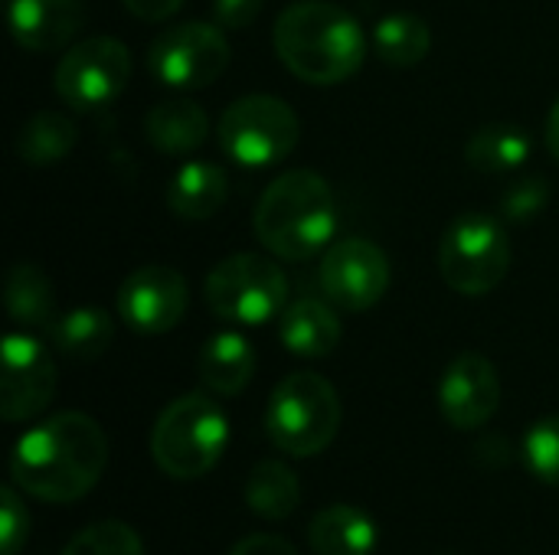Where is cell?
Wrapping results in <instances>:
<instances>
[{"instance_id": "obj_1", "label": "cell", "mask_w": 559, "mask_h": 555, "mask_svg": "<svg viewBox=\"0 0 559 555\" xmlns=\"http://www.w3.org/2000/svg\"><path fill=\"white\" fill-rule=\"evenodd\" d=\"M108 464V438L85 412H59L33 425L10 455V478L43 504L82 500Z\"/></svg>"}, {"instance_id": "obj_2", "label": "cell", "mask_w": 559, "mask_h": 555, "mask_svg": "<svg viewBox=\"0 0 559 555\" xmlns=\"http://www.w3.org/2000/svg\"><path fill=\"white\" fill-rule=\"evenodd\" d=\"M272 39L282 65L311 85H341L357 75L367 59L360 23L331 0H298L285 7Z\"/></svg>"}, {"instance_id": "obj_3", "label": "cell", "mask_w": 559, "mask_h": 555, "mask_svg": "<svg viewBox=\"0 0 559 555\" xmlns=\"http://www.w3.org/2000/svg\"><path fill=\"white\" fill-rule=\"evenodd\" d=\"M255 239L278 258L305 262L337 232V200L331 183L314 170L275 177L255 203Z\"/></svg>"}, {"instance_id": "obj_4", "label": "cell", "mask_w": 559, "mask_h": 555, "mask_svg": "<svg viewBox=\"0 0 559 555\" xmlns=\"http://www.w3.org/2000/svg\"><path fill=\"white\" fill-rule=\"evenodd\" d=\"M229 442L226 412L203 393L174 399L154 422L151 458L154 464L177 481H197L210 474Z\"/></svg>"}, {"instance_id": "obj_5", "label": "cell", "mask_w": 559, "mask_h": 555, "mask_svg": "<svg viewBox=\"0 0 559 555\" xmlns=\"http://www.w3.org/2000/svg\"><path fill=\"white\" fill-rule=\"evenodd\" d=\"M341 396L324 376L292 373L269 396L265 435L278 451L311 458L334 442L341 432Z\"/></svg>"}, {"instance_id": "obj_6", "label": "cell", "mask_w": 559, "mask_h": 555, "mask_svg": "<svg viewBox=\"0 0 559 555\" xmlns=\"http://www.w3.org/2000/svg\"><path fill=\"white\" fill-rule=\"evenodd\" d=\"M511 268V242L504 226L488 213H462L439 242V272L445 285L465 298L495 291Z\"/></svg>"}, {"instance_id": "obj_7", "label": "cell", "mask_w": 559, "mask_h": 555, "mask_svg": "<svg viewBox=\"0 0 559 555\" xmlns=\"http://www.w3.org/2000/svg\"><path fill=\"white\" fill-rule=\"evenodd\" d=\"M203 294L216 317L242 324V327H259L285 311L288 278L272 258L239 252V255L223 258L206 275Z\"/></svg>"}, {"instance_id": "obj_8", "label": "cell", "mask_w": 559, "mask_h": 555, "mask_svg": "<svg viewBox=\"0 0 559 555\" xmlns=\"http://www.w3.org/2000/svg\"><path fill=\"white\" fill-rule=\"evenodd\" d=\"M298 134V114L275 95H242L216 124L223 150L242 167H272L285 160L295 150Z\"/></svg>"}, {"instance_id": "obj_9", "label": "cell", "mask_w": 559, "mask_h": 555, "mask_svg": "<svg viewBox=\"0 0 559 555\" xmlns=\"http://www.w3.org/2000/svg\"><path fill=\"white\" fill-rule=\"evenodd\" d=\"M229 39L223 26L213 23H180L164 29L151 49H147V65L151 75L170 88H206L213 85L226 65H229Z\"/></svg>"}, {"instance_id": "obj_10", "label": "cell", "mask_w": 559, "mask_h": 555, "mask_svg": "<svg viewBox=\"0 0 559 555\" xmlns=\"http://www.w3.org/2000/svg\"><path fill=\"white\" fill-rule=\"evenodd\" d=\"M131 79V52L115 36H88L66 49L56 62L52 85L59 98L79 111L102 108L115 101Z\"/></svg>"}, {"instance_id": "obj_11", "label": "cell", "mask_w": 559, "mask_h": 555, "mask_svg": "<svg viewBox=\"0 0 559 555\" xmlns=\"http://www.w3.org/2000/svg\"><path fill=\"white\" fill-rule=\"evenodd\" d=\"M318 281L334 307L367 311L390 288V258L370 239H341L324 252Z\"/></svg>"}, {"instance_id": "obj_12", "label": "cell", "mask_w": 559, "mask_h": 555, "mask_svg": "<svg viewBox=\"0 0 559 555\" xmlns=\"http://www.w3.org/2000/svg\"><path fill=\"white\" fill-rule=\"evenodd\" d=\"M56 396V363L49 350L23 334H7L0 350V415L3 422L36 419Z\"/></svg>"}, {"instance_id": "obj_13", "label": "cell", "mask_w": 559, "mask_h": 555, "mask_svg": "<svg viewBox=\"0 0 559 555\" xmlns=\"http://www.w3.org/2000/svg\"><path fill=\"white\" fill-rule=\"evenodd\" d=\"M190 304L187 278L170 265H144L118 288V314L138 334L174 330Z\"/></svg>"}, {"instance_id": "obj_14", "label": "cell", "mask_w": 559, "mask_h": 555, "mask_svg": "<svg viewBox=\"0 0 559 555\" xmlns=\"http://www.w3.org/2000/svg\"><path fill=\"white\" fill-rule=\"evenodd\" d=\"M501 406V376L481 353L455 357L439 379V412L459 432H475L495 419Z\"/></svg>"}, {"instance_id": "obj_15", "label": "cell", "mask_w": 559, "mask_h": 555, "mask_svg": "<svg viewBox=\"0 0 559 555\" xmlns=\"http://www.w3.org/2000/svg\"><path fill=\"white\" fill-rule=\"evenodd\" d=\"M85 20L82 0H10L7 23L13 39L29 52L66 46Z\"/></svg>"}, {"instance_id": "obj_16", "label": "cell", "mask_w": 559, "mask_h": 555, "mask_svg": "<svg viewBox=\"0 0 559 555\" xmlns=\"http://www.w3.org/2000/svg\"><path fill=\"white\" fill-rule=\"evenodd\" d=\"M278 337L288 353L301 360H321L341 347L344 327L331 301L324 304L318 298H295L278 314Z\"/></svg>"}, {"instance_id": "obj_17", "label": "cell", "mask_w": 559, "mask_h": 555, "mask_svg": "<svg viewBox=\"0 0 559 555\" xmlns=\"http://www.w3.org/2000/svg\"><path fill=\"white\" fill-rule=\"evenodd\" d=\"M197 370L213 396H239L255 376V350L242 334L223 330L203 343Z\"/></svg>"}, {"instance_id": "obj_18", "label": "cell", "mask_w": 559, "mask_h": 555, "mask_svg": "<svg viewBox=\"0 0 559 555\" xmlns=\"http://www.w3.org/2000/svg\"><path fill=\"white\" fill-rule=\"evenodd\" d=\"M229 196V177L219 164L210 160H190L177 167V173L167 183V206L180 219H210L223 209Z\"/></svg>"}, {"instance_id": "obj_19", "label": "cell", "mask_w": 559, "mask_h": 555, "mask_svg": "<svg viewBox=\"0 0 559 555\" xmlns=\"http://www.w3.org/2000/svg\"><path fill=\"white\" fill-rule=\"evenodd\" d=\"M308 543L314 555H370L377 546V523L360 507H324L311 527Z\"/></svg>"}, {"instance_id": "obj_20", "label": "cell", "mask_w": 559, "mask_h": 555, "mask_svg": "<svg viewBox=\"0 0 559 555\" xmlns=\"http://www.w3.org/2000/svg\"><path fill=\"white\" fill-rule=\"evenodd\" d=\"M3 304H7V314L13 317V324H20L23 330H49L59 317L52 281L33 262H16L7 272Z\"/></svg>"}, {"instance_id": "obj_21", "label": "cell", "mask_w": 559, "mask_h": 555, "mask_svg": "<svg viewBox=\"0 0 559 555\" xmlns=\"http://www.w3.org/2000/svg\"><path fill=\"white\" fill-rule=\"evenodd\" d=\"M147 141L164 154H187L197 150L210 134L206 111L190 98H167L154 105L144 118Z\"/></svg>"}, {"instance_id": "obj_22", "label": "cell", "mask_w": 559, "mask_h": 555, "mask_svg": "<svg viewBox=\"0 0 559 555\" xmlns=\"http://www.w3.org/2000/svg\"><path fill=\"white\" fill-rule=\"evenodd\" d=\"M79 131L62 111H36L16 134V157L29 167H49L72 154Z\"/></svg>"}, {"instance_id": "obj_23", "label": "cell", "mask_w": 559, "mask_h": 555, "mask_svg": "<svg viewBox=\"0 0 559 555\" xmlns=\"http://www.w3.org/2000/svg\"><path fill=\"white\" fill-rule=\"evenodd\" d=\"M46 334L52 347L69 360H98L115 340V324L102 307H75L59 314Z\"/></svg>"}, {"instance_id": "obj_24", "label": "cell", "mask_w": 559, "mask_h": 555, "mask_svg": "<svg viewBox=\"0 0 559 555\" xmlns=\"http://www.w3.org/2000/svg\"><path fill=\"white\" fill-rule=\"evenodd\" d=\"M246 504L262 520H288L301 504L298 474L282 461H259L246 481Z\"/></svg>"}, {"instance_id": "obj_25", "label": "cell", "mask_w": 559, "mask_h": 555, "mask_svg": "<svg viewBox=\"0 0 559 555\" xmlns=\"http://www.w3.org/2000/svg\"><path fill=\"white\" fill-rule=\"evenodd\" d=\"M531 157V134L518 124H485L465 144V160L481 173L518 170Z\"/></svg>"}, {"instance_id": "obj_26", "label": "cell", "mask_w": 559, "mask_h": 555, "mask_svg": "<svg viewBox=\"0 0 559 555\" xmlns=\"http://www.w3.org/2000/svg\"><path fill=\"white\" fill-rule=\"evenodd\" d=\"M432 46V33L429 23L416 13H393L383 16L373 29V49L386 65L396 69H409L419 65L429 56Z\"/></svg>"}, {"instance_id": "obj_27", "label": "cell", "mask_w": 559, "mask_h": 555, "mask_svg": "<svg viewBox=\"0 0 559 555\" xmlns=\"http://www.w3.org/2000/svg\"><path fill=\"white\" fill-rule=\"evenodd\" d=\"M62 555H144L141 536L121 520H102L79 530Z\"/></svg>"}, {"instance_id": "obj_28", "label": "cell", "mask_w": 559, "mask_h": 555, "mask_svg": "<svg viewBox=\"0 0 559 555\" xmlns=\"http://www.w3.org/2000/svg\"><path fill=\"white\" fill-rule=\"evenodd\" d=\"M524 461L537 481L559 487V415L540 419L524 435Z\"/></svg>"}, {"instance_id": "obj_29", "label": "cell", "mask_w": 559, "mask_h": 555, "mask_svg": "<svg viewBox=\"0 0 559 555\" xmlns=\"http://www.w3.org/2000/svg\"><path fill=\"white\" fill-rule=\"evenodd\" d=\"M547 203H550V183L544 177H524L501 193V216L508 222H531L537 213H544Z\"/></svg>"}, {"instance_id": "obj_30", "label": "cell", "mask_w": 559, "mask_h": 555, "mask_svg": "<svg viewBox=\"0 0 559 555\" xmlns=\"http://www.w3.org/2000/svg\"><path fill=\"white\" fill-rule=\"evenodd\" d=\"M26 536H29L26 504L20 500L16 484L3 487V494H0V555L20 553L26 546Z\"/></svg>"}, {"instance_id": "obj_31", "label": "cell", "mask_w": 559, "mask_h": 555, "mask_svg": "<svg viewBox=\"0 0 559 555\" xmlns=\"http://www.w3.org/2000/svg\"><path fill=\"white\" fill-rule=\"evenodd\" d=\"M265 0H213V20L223 29H246L259 13Z\"/></svg>"}, {"instance_id": "obj_32", "label": "cell", "mask_w": 559, "mask_h": 555, "mask_svg": "<svg viewBox=\"0 0 559 555\" xmlns=\"http://www.w3.org/2000/svg\"><path fill=\"white\" fill-rule=\"evenodd\" d=\"M229 555H298V550L282 536L255 533V536H246L242 543H236Z\"/></svg>"}, {"instance_id": "obj_33", "label": "cell", "mask_w": 559, "mask_h": 555, "mask_svg": "<svg viewBox=\"0 0 559 555\" xmlns=\"http://www.w3.org/2000/svg\"><path fill=\"white\" fill-rule=\"evenodd\" d=\"M180 3H183V0H124V7H128L134 16L151 20V23L174 16V13L180 10Z\"/></svg>"}, {"instance_id": "obj_34", "label": "cell", "mask_w": 559, "mask_h": 555, "mask_svg": "<svg viewBox=\"0 0 559 555\" xmlns=\"http://www.w3.org/2000/svg\"><path fill=\"white\" fill-rule=\"evenodd\" d=\"M547 147H550V154L559 160V98L554 101L550 118H547Z\"/></svg>"}]
</instances>
